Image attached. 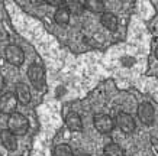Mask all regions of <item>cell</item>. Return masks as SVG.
Returning <instances> with one entry per match:
<instances>
[{
	"label": "cell",
	"mask_w": 158,
	"mask_h": 156,
	"mask_svg": "<svg viewBox=\"0 0 158 156\" xmlns=\"http://www.w3.org/2000/svg\"><path fill=\"white\" fill-rule=\"evenodd\" d=\"M7 130L12 132L15 136H20V134H25L29 129V122L28 118L25 117L23 114L16 113L10 114L9 118H7Z\"/></svg>",
	"instance_id": "obj_1"
},
{
	"label": "cell",
	"mask_w": 158,
	"mask_h": 156,
	"mask_svg": "<svg viewBox=\"0 0 158 156\" xmlns=\"http://www.w3.org/2000/svg\"><path fill=\"white\" fill-rule=\"evenodd\" d=\"M28 78L36 90H41L45 85V72H44L42 65L36 64V62L31 64L28 68Z\"/></svg>",
	"instance_id": "obj_2"
},
{
	"label": "cell",
	"mask_w": 158,
	"mask_h": 156,
	"mask_svg": "<svg viewBox=\"0 0 158 156\" xmlns=\"http://www.w3.org/2000/svg\"><path fill=\"white\" fill-rule=\"evenodd\" d=\"M5 58L10 65L20 66L25 61V54L20 46L12 43V45H7V46L5 48Z\"/></svg>",
	"instance_id": "obj_3"
},
{
	"label": "cell",
	"mask_w": 158,
	"mask_h": 156,
	"mask_svg": "<svg viewBox=\"0 0 158 156\" xmlns=\"http://www.w3.org/2000/svg\"><path fill=\"white\" fill-rule=\"evenodd\" d=\"M93 123H94L96 130L99 133H102V134H107L115 127V120L110 116H107V114H97V116H94Z\"/></svg>",
	"instance_id": "obj_4"
},
{
	"label": "cell",
	"mask_w": 158,
	"mask_h": 156,
	"mask_svg": "<svg viewBox=\"0 0 158 156\" xmlns=\"http://www.w3.org/2000/svg\"><path fill=\"white\" fill-rule=\"evenodd\" d=\"M115 124L120 129V132L126 133V134H129V133H134L135 127H136L134 117H132L131 114L125 113V111H122V113H119L118 116H116Z\"/></svg>",
	"instance_id": "obj_5"
},
{
	"label": "cell",
	"mask_w": 158,
	"mask_h": 156,
	"mask_svg": "<svg viewBox=\"0 0 158 156\" xmlns=\"http://www.w3.org/2000/svg\"><path fill=\"white\" fill-rule=\"evenodd\" d=\"M18 107V100L13 93H5L0 97V111L5 114H13Z\"/></svg>",
	"instance_id": "obj_6"
},
{
	"label": "cell",
	"mask_w": 158,
	"mask_h": 156,
	"mask_svg": "<svg viewBox=\"0 0 158 156\" xmlns=\"http://www.w3.org/2000/svg\"><path fill=\"white\" fill-rule=\"evenodd\" d=\"M138 117H139V120L145 124V126L152 124L154 123V118H155L154 107L149 103H142L138 107Z\"/></svg>",
	"instance_id": "obj_7"
},
{
	"label": "cell",
	"mask_w": 158,
	"mask_h": 156,
	"mask_svg": "<svg viewBox=\"0 0 158 156\" xmlns=\"http://www.w3.org/2000/svg\"><path fill=\"white\" fill-rule=\"evenodd\" d=\"M15 95H16L18 103L23 104V106L31 103V98H32L29 87L26 84H23V82H18L16 84V87H15Z\"/></svg>",
	"instance_id": "obj_8"
},
{
	"label": "cell",
	"mask_w": 158,
	"mask_h": 156,
	"mask_svg": "<svg viewBox=\"0 0 158 156\" xmlns=\"http://www.w3.org/2000/svg\"><path fill=\"white\" fill-rule=\"evenodd\" d=\"M0 140H2V145L7 150L13 152L18 149V137L15 136L12 132H9V130H2L0 132Z\"/></svg>",
	"instance_id": "obj_9"
},
{
	"label": "cell",
	"mask_w": 158,
	"mask_h": 156,
	"mask_svg": "<svg viewBox=\"0 0 158 156\" xmlns=\"http://www.w3.org/2000/svg\"><path fill=\"white\" fill-rule=\"evenodd\" d=\"M65 124H67V127L70 129L71 132H80V130H83L81 117H80L77 113H74V111L67 114V117H65Z\"/></svg>",
	"instance_id": "obj_10"
},
{
	"label": "cell",
	"mask_w": 158,
	"mask_h": 156,
	"mask_svg": "<svg viewBox=\"0 0 158 156\" xmlns=\"http://www.w3.org/2000/svg\"><path fill=\"white\" fill-rule=\"evenodd\" d=\"M100 22L106 29H109L112 32H115L118 29V18H116V14L110 13V12H106V13L102 14Z\"/></svg>",
	"instance_id": "obj_11"
},
{
	"label": "cell",
	"mask_w": 158,
	"mask_h": 156,
	"mask_svg": "<svg viewBox=\"0 0 158 156\" xmlns=\"http://www.w3.org/2000/svg\"><path fill=\"white\" fill-rule=\"evenodd\" d=\"M54 19H55V22H57L58 25H61V26L67 25L68 22H70V10H68L67 6L64 5V6H61V7H58V9L55 10Z\"/></svg>",
	"instance_id": "obj_12"
},
{
	"label": "cell",
	"mask_w": 158,
	"mask_h": 156,
	"mask_svg": "<svg viewBox=\"0 0 158 156\" xmlns=\"http://www.w3.org/2000/svg\"><path fill=\"white\" fill-rule=\"evenodd\" d=\"M83 5L86 9H89L93 13H103L105 12V3L102 0H87Z\"/></svg>",
	"instance_id": "obj_13"
},
{
	"label": "cell",
	"mask_w": 158,
	"mask_h": 156,
	"mask_svg": "<svg viewBox=\"0 0 158 156\" xmlns=\"http://www.w3.org/2000/svg\"><path fill=\"white\" fill-rule=\"evenodd\" d=\"M103 153H105V156H125V150L118 143H109V145H106Z\"/></svg>",
	"instance_id": "obj_14"
},
{
	"label": "cell",
	"mask_w": 158,
	"mask_h": 156,
	"mask_svg": "<svg viewBox=\"0 0 158 156\" xmlns=\"http://www.w3.org/2000/svg\"><path fill=\"white\" fill-rule=\"evenodd\" d=\"M54 156H73V149L67 143L57 145L54 149Z\"/></svg>",
	"instance_id": "obj_15"
},
{
	"label": "cell",
	"mask_w": 158,
	"mask_h": 156,
	"mask_svg": "<svg viewBox=\"0 0 158 156\" xmlns=\"http://www.w3.org/2000/svg\"><path fill=\"white\" fill-rule=\"evenodd\" d=\"M70 6H73V7H68V10H70V13L71 12H74V13H80L83 10V3H80V2H71L70 3Z\"/></svg>",
	"instance_id": "obj_16"
},
{
	"label": "cell",
	"mask_w": 158,
	"mask_h": 156,
	"mask_svg": "<svg viewBox=\"0 0 158 156\" xmlns=\"http://www.w3.org/2000/svg\"><path fill=\"white\" fill-rule=\"evenodd\" d=\"M5 85H6V82H5V77L2 75V72H0V91H3Z\"/></svg>",
	"instance_id": "obj_17"
},
{
	"label": "cell",
	"mask_w": 158,
	"mask_h": 156,
	"mask_svg": "<svg viewBox=\"0 0 158 156\" xmlns=\"http://www.w3.org/2000/svg\"><path fill=\"white\" fill-rule=\"evenodd\" d=\"M155 57H157V59H158V45H157V48H155Z\"/></svg>",
	"instance_id": "obj_18"
},
{
	"label": "cell",
	"mask_w": 158,
	"mask_h": 156,
	"mask_svg": "<svg viewBox=\"0 0 158 156\" xmlns=\"http://www.w3.org/2000/svg\"><path fill=\"white\" fill-rule=\"evenodd\" d=\"M78 156H91V155H89V153H81V155H78Z\"/></svg>",
	"instance_id": "obj_19"
}]
</instances>
